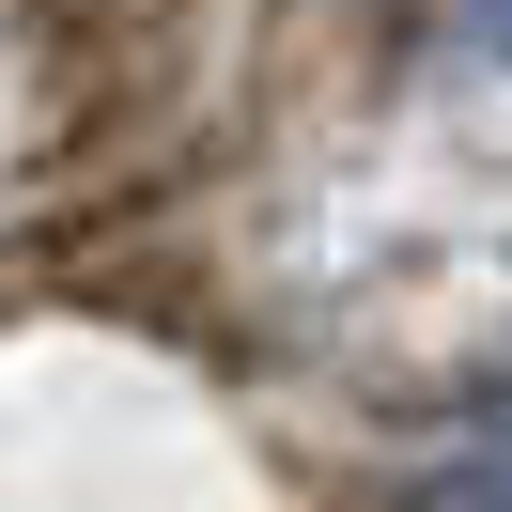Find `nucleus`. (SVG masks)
<instances>
[{"instance_id":"nucleus-1","label":"nucleus","mask_w":512,"mask_h":512,"mask_svg":"<svg viewBox=\"0 0 512 512\" xmlns=\"http://www.w3.org/2000/svg\"><path fill=\"white\" fill-rule=\"evenodd\" d=\"M481 32H497V47H512V0H481Z\"/></svg>"}]
</instances>
